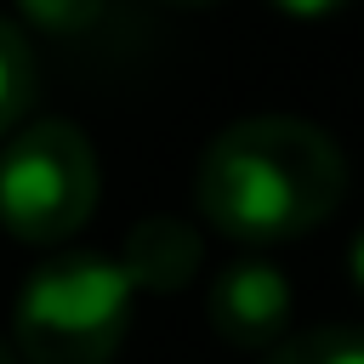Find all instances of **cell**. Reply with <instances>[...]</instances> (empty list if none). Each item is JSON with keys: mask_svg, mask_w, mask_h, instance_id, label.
Returning <instances> with one entry per match:
<instances>
[{"mask_svg": "<svg viewBox=\"0 0 364 364\" xmlns=\"http://www.w3.org/2000/svg\"><path fill=\"white\" fill-rule=\"evenodd\" d=\"M341 193V148L318 125L290 114H256L216 131L193 171V199L205 222L245 250H273L313 233L336 216Z\"/></svg>", "mask_w": 364, "mask_h": 364, "instance_id": "cell-1", "label": "cell"}, {"mask_svg": "<svg viewBox=\"0 0 364 364\" xmlns=\"http://www.w3.org/2000/svg\"><path fill=\"white\" fill-rule=\"evenodd\" d=\"M131 279L114 256L57 250L46 256L11 307V341L28 364H108L131 330Z\"/></svg>", "mask_w": 364, "mask_h": 364, "instance_id": "cell-2", "label": "cell"}, {"mask_svg": "<svg viewBox=\"0 0 364 364\" xmlns=\"http://www.w3.org/2000/svg\"><path fill=\"white\" fill-rule=\"evenodd\" d=\"M97 210V154L80 125L34 119L0 148V228L23 245H63Z\"/></svg>", "mask_w": 364, "mask_h": 364, "instance_id": "cell-3", "label": "cell"}, {"mask_svg": "<svg viewBox=\"0 0 364 364\" xmlns=\"http://www.w3.org/2000/svg\"><path fill=\"white\" fill-rule=\"evenodd\" d=\"M205 318L228 347L267 353L290 330V279L267 256H233L210 290H205Z\"/></svg>", "mask_w": 364, "mask_h": 364, "instance_id": "cell-4", "label": "cell"}, {"mask_svg": "<svg viewBox=\"0 0 364 364\" xmlns=\"http://www.w3.org/2000/svg\"><path fill=\"white\" fill-rule=\"evenodd\" d=\"M131 290H182L199 267V233L182 216H142L125 233V256H119Z\"/></svg>", "mask_w": 364, "mask_h": 364, "instance_id": "cell-5", "label": "cell"}, {"mask_svg": "<svg viewBox=\"0 0 364 364\" xmlns=\"http://www.w3.org/2000/svg\"><path fill=\"white\" fill-rule=\"evenodd\" d=\"M262 364H364V330L324 324L307 336H284L279 347L262 353Z\"/></svg>", "mask_w": 364, "mask_h": 364, "instance_id": "cell-6", "label": "cell"}, {"mask_svg": "<svg viewBox=\"0 0 364 364\" xmlns=\"http://www.w3.org/2000/svg\"><path fill=\"white\" fill-rule=\"evenodd\" d=\"M28 102H34V57H28V40L0 17V136L23 125Z\"/></svg>", "mask_w": 364, "mask_h": 364, "instance_id": "cell-7", "label": "cell"}, {"mask_svg": "<svg viewBox=\"0 0 364 364\" xmlns=\"http://www.w3.org/2000/svg\"><path fill=\"white\" fill-rule=\"evenodd\" d=\"M108 0H17L23 23L46 28V34H85L91 23H102Z\"/></svg>", "mask_w": 364, "mask_h": 364, "instance_id": "cell-8", "label": "cell"}, {"mask_svg": "<svg viewBox=\"0 0 364 364\" xmlns=\"http://www.w3.org/2000/svg\"><path fill=\"white\" fill-rule=\"evenodd\" d=\"M279 17H290V23H324V17H336V11H347L353 0H267Z\"/></svg>", "mask_w": 364, "mask_h": 364, "instance_id": "cell-9", "label": "cell"}, {"mask_svg": "<svg viewBox=\"0 0 364 364\" xmlns=\"http://www.w3.org/2000/svg\"><path fill=\"white\" fill-rule=\"evenodd\" d=\"M347 279H353V290L364 296V228H358V239H353V250H347Z\"/></svg>", "mask_w": 364, "mask_h": 364, "instance_id": "cell-10", "label": "cell"}, {"mask_svg": "<svg viewBox=\"0 0 364 364\" xmlns=\"http://www.w3.org/2000/svg\"><path fill=\"white\" fill-rule=\"evenodd\" d=\"M0 364H17V353H11V347H6V341H0Z\"/></svg>", "mask_w": 364, "mask_h": 364, "instance_id": "cell-11", "label": "cell"}, {"mask_svg": "<svg viewBox=\"0 0 364 364\" xmlns=\"http://www.w3.org/2000/svg\"><path fill=\"white\" fill-rule=\"evenodd\" d=\"M171 6H216V0H171Z\"/></svg>", "mask_w": 364, "mask_h": 364, "instance_id": "cell-12", "label": "cell"}]
</instances>
